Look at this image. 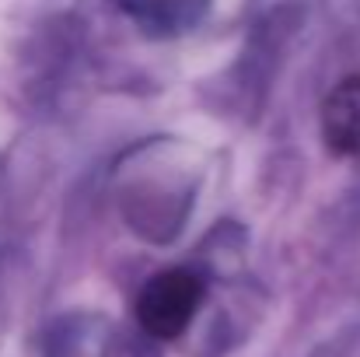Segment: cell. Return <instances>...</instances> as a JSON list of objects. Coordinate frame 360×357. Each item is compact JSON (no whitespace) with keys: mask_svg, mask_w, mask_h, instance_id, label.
<instances>
[{"mask_svg":"<svg viewBox=\"0 0 360 357\" xmlns=\"http://www.w3.org/2000/svg\"><path fill=\"white\" fill-rule=\"evenodd\" d=\"M200 298H203V284H200L196 273L165 270V273H158L154 280L143 284V291L136 298V319L150 337L175 340L193 322Z\"/></svg>","mask_w":360,"mask_h":357,"instance_id":"6da1fadb","label":"cell"},{"mask_svg":"<svg viewBox=\"0 0 360 357\" xmlns=\"http://www.w3.org/2000/svg\"><path fill=\"white\" fill-rule=\"evenodd\" d=\"M322 133L336 154H360V74L340 81L326 99Z\"/></svg>","mask_w":360,"mask_h":357,"instance_id":"7a4b0ae2","label":"cell"}]
</instances>
